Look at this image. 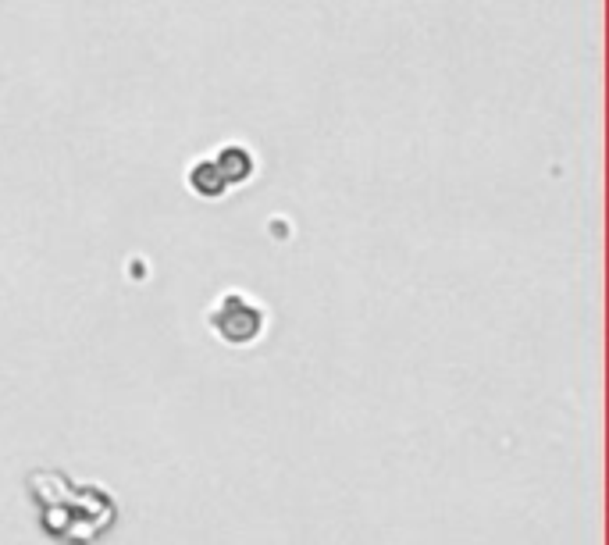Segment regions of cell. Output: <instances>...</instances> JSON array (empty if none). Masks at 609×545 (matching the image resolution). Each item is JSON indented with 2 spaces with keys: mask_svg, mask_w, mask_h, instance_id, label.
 <instances>
[{
  "mask_svg": "<svg viewBox=\"0 0 609 545\" xmlns=\"http://www.w3.org/2000/svg\"><path fill=\"white\" fill-rule=\"evenodd\" d=\"M214 164H218V171L225 175L228 186H239V182H246L253 175V157L246 147H225L214 154Z\"/></svg>",
  "mask_w": 609,
  "mask_h": 545,
  "instance_id": "obj_2",
  "label": "cell"
},
{
  "mask_svg": "<svg viewBox=\"0 0 609 545\" xmlns=\"http://www.w3.org/2000/svg\"><path fill=\"white\" fill-rule=\"evenodd\" d=\"M211 325L225 342L243 346V342H253L260 335V328H264V310L246 293H225L218 300V307H214Z\"/></svg>",
  "mask_w": 609,
  "mask_h": 545,
  "instance_id": "obj_1",
  "label": "cell"
},
{
  "mask_svg": "<svg viewBox=\"0 0 609 545\" xmlns=\"http://www.w3.org/2000/svg\"><path fill=\"white\" fill-rule=\"evenodd\" d=\"M189 186H193L200 196H221L228 189V182H225V175L218 171V164L207 157V161H200L193 171H189Z\"/></svg>",
  "mask_w": 609,
  "mask_h": 545,
  "instance_id": "obj_3",
  "label": "cell"
}]
</instances>
